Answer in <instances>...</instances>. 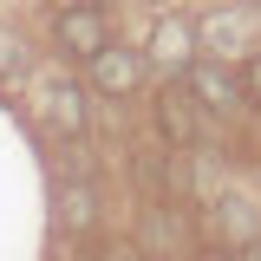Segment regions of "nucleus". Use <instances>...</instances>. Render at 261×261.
Listing matches in <instances>:
<instances>
[{
    "instance_id": "f257e3e1",
    "label": "nucleus",
    "mask_w": 261,
    "mask_h": 261,
    "mask_svg": "<svg viewBox=\"0 0 261 261\" xmlns=\"http://www.w3.org/2000/svg\"><path fill=\"white\" fill-rule=\"evenodd\" d=\"M183 85H190V98L202 105V118H235V111H248L242 65H235V59H209V53H196V65L183 72Z\"/></svg>"
},
{
    "instance_id": "f03ea898",
    "label": "nucleus",
    "mask_w": 261,
    "mask_h": 261,
    "mask_svg": "<svg viewBox=\"0 0 261 261\" xmlns=\"http://www.w3.org/2000/svg\"><path fill=\"white\" fill-rule=\"evenodd\" d=\"M255 20H261V13L222 0V7H209V13L196 20V39H202V53H209V59H235V65H242L248 53H255Z\"/></svg>"
},
{
    "instance_id": "7ed1b4c3",
    "label": "nucleus",
    "mask_w": 261,
    "mask_h": 261,
    "mask_svg": "<svg viewBox=\"0 0 261 261\" xmlns=\"http://www.w3.org/2000/svg\"><path fill=\"white\" fill-rule=\"evenodd\" d=\"M53 46H59L65 65H85L92 53H105V46H111L105 7H59V13H53Z\"/></svg>"
},
{
    "instance_id": "20e7f679",
    "label": "nucleus",
    "mask_w": 261,
    "mask_h": 261,
    "mask_svg": "<svg viewBox=\"0 0 261 261\" xmlns=\"http://www.w3.org/2000/svg\"><path fill=\"white\" fill-rule=\"evenodd\" d=\"M196 53H202V39H196L190 13H163L157 27H150V39H144V59H150V72H163V79H183L196 65Z\"/></svg>"
},
{
    "instance_id": "39448f33",
    "label": "nucleus",
    "mask_w": 261,
    "mask_h": 261,
    "mask_svg": "<svg viewBox=\"0 0 261 261\" xmlns=\"http://www.w3.org/2000/svg\"><path fill=\"white\" fill-rule=\"evenodd\" d=\"M33 98H39V118L59 130V137H85V124H92V105H85V85H72L65 72H46L39 85H33Z\"/></svg>"
},
{
    "instance_id": "423d86ee",
    "label": "nucleus",
    "mask_w": 261,
    "mask_h": 261,
    "mask_svg": "<svg viewBox=\"0 0 261 261\" xmlns=\"http://www.w3.org/2000/svg\"><path fill=\"white\" fill-rule=\"evenodd\" d=\"M85 72H92V92L98 98H130L137 85H144V72H150V59H144V46H105V53H92L85 59Z\"/></svg>"
},
{
    "instance_id": "0eeeda50",
    "label": "nucleus",
    "mask_w": 261,
    "mask_h": 261,
    "mask_svg": "<svg viewBox=\"0 0 261 261\" xmlns=\"http://www.w3.org/2000/svg\"><path fill=\"white\" fill-rule=\"evenodd\" d=\"M157 137L176 144V150H196V144H202V105L190 98L183 79H170V85L157 92Z\"/></svg>"
},
{
    "instance_id": "6e6552de",
    "label": "nucleus",
    "mask_w": 261,
    "mask_h": 261,
    "mask_svg": "<svg viewBox=\"0 0 261 261\" xmlns=\"http://www.w3.org/2000/svg\"><path fill=\"white\" fill-rule=\"evenodd\" d=\"M216 228L228 235V248L261 242V222H255V202H248V196H222V202H216Z\"/></svg>"
},
{
    "instance_id": "1a4fd4ad",
    "label": "nucleus",
    "mask_w": 261,
    "mask_h": 261,
    "mask_svg": "<svg viewBox=\"0 0 261 261\" xmlns=\"http://www.w3.org/2000/svg\"><path fill=\"white\" fill-rule=\"evenodd\" d=\"M65 222H72V235H85V228L98 222V196H92V183H65Z\"/></svg>"
},
{
    "instance_id": "9d476101",
    "label": "nucleus",
    "mask_w": 261,
    "mask_h": 261,
    "mask_svg": "<svg viewBox=\"0 0 261 261\" xmlns=\"http://www.w3.org/2000/svg\"><path fill=\"white\" fill-rule=\"evenodd\" d=\"M13 79H27V39L0 27V85H13Z\"/></svg>"
},
{
    "instance_id": "9b49d317",
    "label": "nucleus",
    "mask_w": 261,
    "mask_h": 261,
    "mask_svg": "<svg viewBox=\"0 0 261 261\" xmlns=\"http://www.w3.org/2000/svg\"><path fill=\"white\" fill-rule=\"evenodd\" d=\"M242 92H248V111H261V46L242 59Z\"/></svg>"
},
{
    "instance_id": "f8f14e48",
    "label": "nucleus",
    "mask_w": 261,
    "mask_h": 261,
    "mask_svg": "<svg viewBox=\"0 0 261 261\" xmlns=\"http://www.w3.org/2000/svg\"><path fill=\"white\" fill-rule=\"evenodd\" d=\"M196 261H248V255H242V248H228V242H216V248H202Z\"/></svg>"
},
{
    "instance_id": "ddd939ff",
    "label": "nucleus",
    "mask_w": 261,
    "mask_h": 261,
    "mask_svg": "<svg viewBox=\"0 0 261 261\" xmlns=\"http://www.w3.org/2000/svg\"><path fill=\"white\" fill-rule=\"evenodd\" d=\"M59 7H111V0H59Z\"/></svg>"
},
{
    "instance_id": "4468645a",
    "label": "nucleus",
    "mask_w": 261,
    "mask_h": 261,
    "mask_svg": "<svg viewBox=\"0 0 261 261\" xmlns=\"http://www.w3.org/2000/svg\"><path fill=\"white\" fill-rule=\"evenodd\" d=\"M242 255H248V261H261V242H248V248H242Z\"/></svg>"
},
{
    "instance_id": "2eb2a0df",
    "label": "nucleus",
    "mask_w": 261,
    "mask_h": 261,
    "mask_svg": "<svg viewBox=\"0 0 261 261\" xmlns=\"http://www.w3.org/2000/svg\"><path fill=\"white\" fill-rule=\"evenodd\" d=\"M235 7H248V13H261V0H235Z\"/></svg>"
}]
</instances>
